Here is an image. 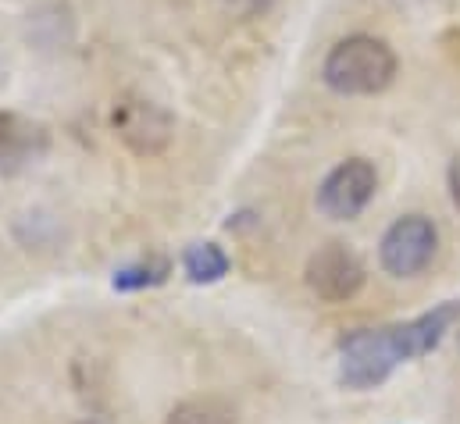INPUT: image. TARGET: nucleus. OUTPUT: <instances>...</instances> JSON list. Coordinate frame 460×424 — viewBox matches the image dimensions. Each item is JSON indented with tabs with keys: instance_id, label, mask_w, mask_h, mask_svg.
<instances>
[{
	"instance_id": "obj_1",
	"label": "nucleus",
	"mask_w": 460,
	"mask_h": 424,
	"mask_svg": "<svg viewBox=\"0 0 460 424\" xmlns=\"http://www.w3.org/2000/svg\"><path fill=\"white\" fill-rule=\"evenodd\" d=\"M460 321V300H447L425 314L382 328H353L340 339V382L353 393L382 385L400 364L432 353Z\"/></svg>"
},
{
	"instance_id": "obj_2",
	"label": "nucleus",
	"mask_w": 460,
	"mask_h": 424,
	"mask_svg": "<svg viewBox=\"0 0 460 424\" xmlns=\"http://www.w3.org/2000/svg\"><path fill=\"white\" fill-rule=\"evenodd\" d=\"M322 79L340 97H375L389 90V83L396 79V54L385 40L364 32L346 36L329 50Z\"/></svg>"
},
{
	"instance_id": "obj_3",
	"label": "nucleus",
	"mask_w": 460,
	"mask_h": 424,
	"mask_svg": "<svg viewBox=\"0 0 460 424\" xmlns=\"http://www.w3.org/2000/svg\"><path fill=\"white\" fill-rule=\"evenodd\" d=\"M439 250V228L425 214H403L396 217L382 243H378V261L393 278H414L421 275Z\"/></svg>"
},
{
	"instance_id": "obj_4",
	"label": "nucleus",
	"mask_w": 460,
	"mask_h": 424,
	"mask_svg": "<svg viewBox=\"0 0 460 424\" xmlns=\"http://www.w3.org/2000/svg\"><path fill=\"white\" fill-rule=\"evenodd\" d=\"M375 190H378L375 164L367 157H349L336 164L318 186V211L332 221H353L375 200Z\"/></svg>"
},
{
	"instance_id": "obj_5",
	"label": "nucleus",
	"mask_w": 460,
	"mask_h": 424,
	"mask_svg": "<svg viewBox=\"0 0 460 424\" xmlns=\"http://www.w3.org/2000/svg\"><path fill=\"white\" fill-rule=\"evenodd\" d=\"M364 264L343 243H325L311 253L304 282L307 289L325 304H346L364 289Z\"/></svg>"
},
{
	"instance_id": "obj_6",
	"label": "nucleus",
	"mask_w": 460,
	"mask_h": 424,
	"mask_svg": "<svg viewBox=\"0 0 460 424\" xmlns=\"http://www.w3.org/2000/svg\"><path fill=\"white\" fill-rule=\"evenodd\" d=\"M115 132L118 139L139 154V157H154L161 154L168 143H172V132H175V121L172 114L161 104L146 101V97H121L115 104Z\"/></svg>"
},
{
	"instance_id": "obj_7",
	"label": "nucleus",
	"mask_w": 460,
	"mask_h": 424,
	"mask_svg": "<svg viewBox=\"0 0 460 424\" xmlns=\"http://www.w3.org/2000/svg\"><path fill=\"white\" fill-rule=\"evenodd\" d=\"M50 150L47 125L22 118V114H0V175H18L43 161Z\"/></svg>"
},
{
	"instance_id": "obj_8",
	"label": "nucleus",
	"mask_w": 460,
	"mask_h": 424,
	"mask_svg": "<svg viewBox=\"0 0 460 424\" xmlns=\"http://www.w3.org/2000/svg\"><path fill=\"white\" fill-rule=\"evenodd\" d=\"M232 261L229 253L218 246V243H193L186 253H182V271L193 286H215L229 275Z\"/></svg>"
},
{
	"instance_id": "obj_9",
	"label": "nucleus",
	"mask_w": 460,
	"mask_h": 424,
	"mask_svg": "<svg viewBox=\"0 0 460 424\" xmlns=\"http://www.w3.org/2000/svg\"><path fill=\"white\" fill-rule=\"evenodd\" d=\"M164 424H235V411L218 396H193L175 403Z\"/></svg>"
},
{
	"instance_id": "obj_10",
	"label": "nucleus",
	"mask_w": 460,
	"mask_h": 424,
	"mask_svg": "<svg viewBox=\"0 0 460 424\" xmlns=\"http://www.w3.org/2000/svg\"><path fill=\"white\" fill-rule=\"evenodd\" d=\"M168 271H172L168 261H136V264L118 268L111 286H115L118 293H143V289L161 286V282L168 278Z\"/></svg>"
},
{
	"instance_id": "obj_11",
	"label": "nucleus",
	"mask_w": 460,
	"mask_h": 424,
	"mask_svg": "<svg viewBox=\"0 0 460 424\" xmlns=\"http://www.w3.org/2000/svg\"><path fill=\"white\" fill-rule=\"evenodd\" d=\"M279 0H218V7L226 11V14H232V18H261L264 11H271Z\"/></svg>"
},
{
	"instance_id": "obj_12",
	"label": "nucleus",
	"mask_w": 460,
	"mask_h": 424,
	"mask_svg": "<svg viewBox=\"0 0 460 424\" xmlns=\"http://www.w3.org/2000/svg\"><path fill=\"white\" fill-rule=\"evenodd\" d=\"M447 182H450V197H454V208L460 211V154L454 157L450 172H447Z\"/></svg>"
}]
</instances>
